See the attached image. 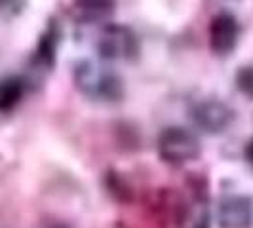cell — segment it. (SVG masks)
I'll use <instances>...</instances> for the list:
<instances>
[{
    "mask_svg": "<svg viewBox=\"0 0 253 228\" xmlns=\"http://www.w3.org/2000/svg\"><path fill=\"white\" fill-rule=\"evenodd\" d=\"M75 88L89 101L118 103L124 97V80L111 67L95 61H78L73 69Z\"/></svg>",
    "mask_w": 253,
    "mask_h": 228,
    "instance_id": "1",
    "label": "cell"
},
{
    "mask_svg": "<svg viewBox=\"0 0 253 228\" xmlns=\"http://www.w3.org/2000/svg\"><path fill=\"white\" fill-rule=\"evenodd\" d=\"M156 149L160 160L168 165H185L194 162L202 154V145L198 135L183 126H168L160 131Z\"/></svg>",
    "mask_w": 253,
    "mask_h": 228,
    "instance_id": "2",
    "label": "cell"
},
{
    "mask_svg": "<svg viewBox=\"0 0 253 228\" xmlns=\"http://www.w3.org/2000/svg\"><path fill=\"white\" fill-rule=\"evenodd\" d=\"M97 53L111 63L133 61L141 51L139 37L131 27L124 23H107L97 35Z\"/></svg>",
    "mask_w": 253,
    "mask_h": 228,
    "instance_id": "3",
    "label": "cell"
},
{
    "mask_svg": "<svg viewBox=\"0 0 253 228\" xmlns=\"http://www.w3.org/2000/svg\"><path fill=\"white\" fill-rule=\"evenodd\" d=\"M190 120L194 127L208 135H219L225 133L234 122V111L232 107L217 97H208L202 101L194 103L190 109Z\"/></svg>",
    "mask_w": 253,
    "mask_h": 228,
    "instance_id": "4",
    "label": "cell"
},
{
    "mask_svg": "<svg viewBox=\"0 0 253 228\" xmlns=\"http://www.w3.org/2000/svg\"><path fill=\"white\" fill-rule=\"evenodd\" d=\"M210 48L217 55H228L238 46L240 40V23L228 12H219L213 15L208 29Z\"/></svg>",
    "mask_w": 253,
    "mask_h": 228,
    "instance_id": "5",
    "label": "cell"
},
{
    "mask_svg": "<svg viewBox=\"0 0 253 228\" xmlns=\"http://www.w3.org/2000/svg\"><path fill=\"white\" fill-rule=\"evenodd\" d=\"M219 228H250L253 225V202L242 194H228L217 205Z\"/></svg>",
    "mask_w": 253,
    "mask_h": 228,
    "instance_id": "6",
    "label": "cell"
},
{
    "mask_svg": "<svg viewBox=\"0 0 253 228\" xmlns=\"http://www.w3.org/2000/svg\"><path fill=\"white\" fill-rule=\"evenodd\" d=\"M116 12V0H73L71 17L80 25L107 23Z\"/></svg>",
    "mask_w": 253,
    "mask_h": 228,
    "instance_id": "7",
    "label": "cell"
},
{
    "mask_svg": "<svg viewBox=\"0 0 253 228\" xmlns=\"http://www.w3.org/2000/svg\"><path fill=\"white\" fill-rule=\"evenodd\" d=\"M61 42V31L55 23H50L48 29L42 33L38 40L37 50L33 55V61L38 65V69H51L55 63V51Z\"/></svg>",
    "mask_w": 253,
    "mask_h": 228,
    "instance_id": "8",
    "label": "cell"
},
{
    "mask_svg": "<svg viewBox=\"0 0 253 228\" xmlns=\"http://www.w3.org/2000/svg\"><path fill=\"white\" fill-rule=\"evenodd\" d=\"M27 82L21 76H2L0 78V114H8L23 101Z\"/></svg>",
    "mask_w": 253,
    "mask_h": 228,
    "instance_id": "9",
    "label": "cell"
},
{
    "mask_svg": "<svg viewBox=\"0 0 253 228\" xmlns=\"http://www.w3.org/2000/svg\"><path fill=\"white\" fill-rule=\"evenodd\" d=\"M236 88L240 93H244L248 99L253 101V65H246L240 67L236 73Z\"/></svg>",
    "mask_w": 253,
    "mask_h": 228,
    "instance_id": "10",
    "label": "cell"
},
{
    "mask_svg": "<svg viewBox=\"0 0 253 228\" xmlns=\"http://www.w3.org/2000/svg\"><path fill=\"white\" fill-rule=\"evenodd\" d=\"M25 0H0V17H15L23 12Z\"/></svg>",
    "mask_w": 253,
    "mask_h": 228,
    "instance_id": "11",
    "label": "cell"
},
{
    "mask_svg": "<svg viewBox=\"0 0 253 228\" xmlns=\"http://www.w3.org/2000/svg\"><path fill=\"white\" fill-rule=\"evenodd\" d=\"M33 228H73V227L67 221H61L57 217H46V219H40Z\"/></svg>",
    "mask_w": 253,
    "mask_h": 228,
    "instance_id": "12",
    "label": "cell"
},
{
    "mask_svg": "<svg viewBox=\"0 0 253 228\" xmlns=\"http://www.w3.org/2000/svg\"><path fill=\"white\" fill-rule=\"evenodd\" d=\"M244 156H246V162L253 167V137L246 143V149H244Z\"/></svg>",
    "mask_w": 253,
    "mask_h": 228,
    "instance_id": "13",
    "label": "cell"
}]
</instances>
